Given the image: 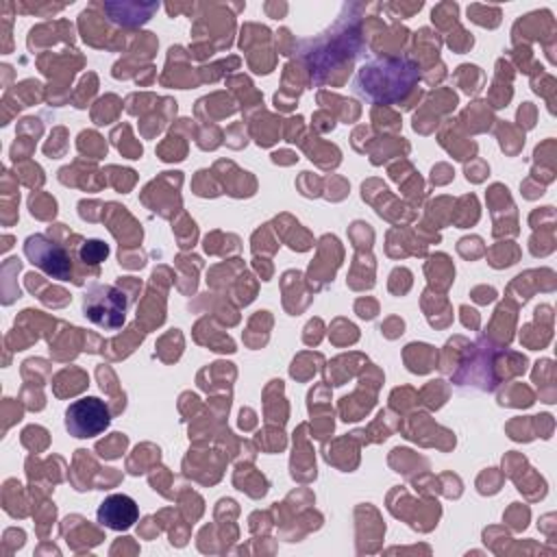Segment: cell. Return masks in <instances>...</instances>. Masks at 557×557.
I'll return each mask as SVG.
<instances>
[{
	"instance_id": "6da1fadb",
	"label": "cell",
	"mask_w": 557,
	"mask_h": 557,
	"mask_svg": "<svg viewBox=\"0 0 557 557\" xmlns=\"http://www.w3.org/2000/svg\"><path fill=\"white\" fill-rule=\"evenodd\" d=\"M420 70L407 57H383L363 63L355 76V91L376 104H394L418 83Z\"/></svg>"
},
{
	"instance_id": "7a4b0ae2",
	"label": "cell",
	"mask_w": 557,
	"mask_h": 557,
	"mask_svg": "<svg viewBox=\"0 0 557 557\" xmlns=\"http://www.w3.org/2000/svg\"><path fill=\"white\" fill-rule=\"evenodd\" d=\"M128 298L109 283H94L83 296V315L100 329L115 331L126 322Z\"/></svg>"
},
{
	"instance_id": "3957f363",
	"label": "cell",
	"mask_w": 557,
	"mask_h": 557,
	"mask_svg": "<svg viewBox=\"0 0 557 557\" xmlns=\"http://www.w3.org/2000/svg\"><path fill=\"white\" fill-rule=\"evenodd\" d=\"M111 424V413L98 396H83L65 409V429L78 440L96 437Z\"/></svg>"
},
{
	"instance_id": "277c9868",
	"label": "cell",
	"mask_w": 557,
	"mask_h": 557,
	"mask_svg": "<svg viewBox=\"0 0 557 557\" xmlns=\"http://www.w3.org/2000/svg\"><path fill=\"white\" fill-rule=\"evenodd\" d=\"M24 252L33 265L44 270L48 276L57 281H70L72 276V263L70 255L61 244L50 239L44 233L28 235L24 242Z\"/></svg>"
},
{
	"instance_id": "5b68a950",
	"label": "cell",
	"mask_w": 557,
	"mask_h": 557,
	"mask_svg": "<svg viewBox=\"0 0 557 557\" xmlns=\"http://www.w3.org/2000/svg\"><path fill=\"white\" fill-rule=\"evenodd\" d=\"M98 522L113 531L131 529L139 518L137 503L126 494H111L98 507Z\"/></svg>"
},
{
	"instance_id": "8992f818",
	"label": "cell",
	"mask_w": 557,
	"mask_h": 557,
	"mask_svg": "<svg viewBox=\"0 0 557 557\" xmlns=\"http://www.w3.org/2000/svg\"><path fill=\"white\" fill-rule=\"evenodd\" d=\"M109 255V246L100 239H89V242H83L81 246V259L85 263H100L104 261Z\"/></svg>"
}]
</instances>
